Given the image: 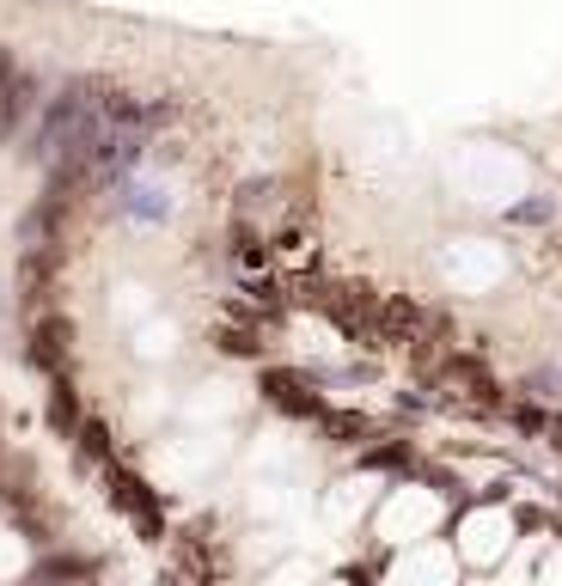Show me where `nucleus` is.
I'll return each mask as SVG.
<instances>
[{"instance_id":"obj_1","label":"nucleus","mask_w":562,"mask_h":586,"mask_svg":"<svg viewBox=\"0 0 562 586\" xmlns=\"http://www.w3.org/2000/svg\"><path fill=\"white\" fill-rule=\"evenodd\" d=\"M43 105V79L19 62L13 43H0V141H19Z\"/></svg>"},{"instance_id":"obj_2","label":"nucleus","mask_w":562,"mask_h":586,"mask_svg":"<svg viewBox=\"0 0 562 586\" xmlns=\"http://www.w3.org/2000/svg\"><path fill=\"white\" fill-rule=\"evenodd\" d=\"M422 379H434L441 391H453V397H465V404H477V409H496L501 404V385H496V373H489L477 354H422Z\"/></svg>"},{"instance_id":"obj_3","label":"nucleus","mask_w":562,"mask_h":586,"mask_svg":"<svg viewBox=\"0 0 562 586\" xmlns=\"http://www.w3.org/2000/svg\"><path fill=\"white\" fill-rule=\"evenodd\" d=\"M105 489H110V501H117V513L135 525L141 537H166V508H159V496L147 489V477H135L129 465H117V458H105Z\"/></svg>"},{"instance_id":"obj_4","label":"nucleus","mask_w":562,"mask_h":586,"mask_svg":"<svg viewBox=\"0 0 562 586\" xmlns=\"http://www.w3.org/2000/svg\"><path fill=\"white\" fill-rule=\"evenodd\" d=\"M31 366H43V373L74 366V318L67 312H31Z\"/></svg>"},{"instance_id":"obj_5","label":"nucleus","mask_w":562,"mask_h":586,"mask_svg":"<svg viewBox=\"0 0 562 586\" xmlns=\"http://www.w3.org/2000/svg\"><path fill=\"white\" fill-rule=\"evenodd\" d=\"M263 397H269L282 416H300V422H318V416H325V397H318V391L306 385L300 373H282V366H269V373H263Z\"/></svg>"},{"instance_id":"obj_6","label":"nucleus","mask_w":562,"mask_h":586,"mask_svg":"<svg viewBox=\"0 0 562 586\" xmlns=\"http://www.w3.org/2000/svg\"><path fill=\"white\" fill-rule=\"evenodd\" d=\"M79 416H86V409H79V391H74V373H50V428L62 434H74L79 428Z\"/></svg>"},{"instance_id":"obj_7","label":"nucleus","mask_w":562,"mask_h":586,"mask_svg":"<svg viewBox=\"0 0 562 586\" xmlns=\"http://www.w3.org/2000/svg\"><path fill=\"white\" fill-rule=\"evenodd\" d=\"M74 440V452L86 458V465H105V458H117V446H110V428L98 416H79V428L67 434Z\"/></svg>"},{"instance_id":"obj_8","label":"nucleus","mask_w":562,"mask_h":586,"mask_svg":"<svg viewBox=\"0 0 562 586\" xmlns=\"http://www.w3.org/2000/svg\"><path fill=\"white\" fill-rule=\"evenodd\" d=\"M98 574V562L86 556H43L38 562V580H92Z\"/></svg>"},{"instance_id":"obj_9","label":"nucleus","mask_w":562,"mask_h":586,"mask_svg":"<svg viewBox=\"0 0 562 586\" xmlns=\"http://www.w3.org/2000/svg\"><path fill=\"white\" fill-rule=\"evenodd\" d=\"M233 257H238V263H251V269H257V263L269 257V245L257 238V226H251L245 214H233Z\"/></svg>"},{"instance_id":"obj_10","label":"nucleus","mask_w":562,"mask_h":586,"mask_svg":"<svg viewBox=\"0 0 562 586\" xmlns=\"http://www.w3.org/2000/svg\"><path fill=\"white\" fill-rule=\"evenodd\" d=\"M214 349L221 354H263V337L251 324H226L221 337H214Z\"/></svg>"},{"instance_id":"obj_11","label":"nucleus","mask_w":562,"mask_h":586,"mask_svg":"<svg viewBox=\"0 0 562 586\" xmlns=\"http://www.w3.org/2000/svg\"><path fill=\"white\" fill-rule=\"evenodd\" d=\"M263 202H275V183H269V178H251L245 190L233 195V214H245V221H251V214H257Z\"/></svg>"},{"instance_id":"obj_12","label":"nucleus","mask_w":562,"mask_h":586,"mask_svg":"<svg viewBox=\"0 0 562 586\" xmlns=\"http://www.w3.org/2000/svg\"><path fill=\"white\" fill-rule=\"evenodd\" d=\"M526 391H538V397H562V373L556 366H538V373H526Z\"/></svg>"},{"instance_id":"obj_13","label":"nucleus","mask_w":562,"mask_h":586,"mask_svg":"<svg viewBox=\"0 0 562 586\" xmlns=\"http://www.w3.org/2000/svg\"><path fill=\"white\" fill-rule=\"evenodd\" d=\"M513 422H520L526 434H544V422H550V416H544L538 404H520V409H513Z\"/></svg>"},{"instance_id":"obj_14","label":"nucleus","mask_w":562,"mask_h":586,"mask_svg":"<svg viewBox=\"0 0 562 586\" xmlns=\"http://www.w3.org/2000/svg\"><path fill=\"white\" fill-rule=\"evenodd\" d=\"M513 221H550V202H526V209H513Z\"/></svg>"}]
</instances>
